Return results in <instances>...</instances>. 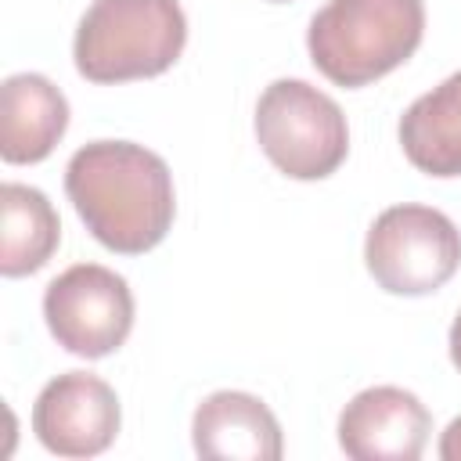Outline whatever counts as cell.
<instances>
[{"label":"cell","instance_id":"6da1fadb","mask_svg":"<svg viewBox=\"0 0 461 461\" xmlns=\"http://www.w3.org/2000/svg\"><path fill=\"white\" fill-rule=\"evenodd\" d=\"M65 194L86 230L122 256L155 249L176 216L166 158L133 140L83 144L65 166Z\"/></svg>","mask_w":461,"mask_h":461},{"label":"cell","instance_id":"7a4b0ae2","mask_svg":"<svg viewBox=\"0 0 461 461\" xmlns=\"http://www.w3.org/2000/svg\"><path fill=\"white\" fill-rule=\"evenodd\" d=\"M421 36V0H328L310 18L306 47L324 79L357 90L400 68Z\"/></svg>","mask_w":461,"mask_h":461},{"label":"cell","instance_id":"3957f363","mask_svg":"<svg viewBox=\"0 0 461 461\" xmlns=\"http://www.w3.org/2000/svg\"><path fill=\"white\" fill-rule=\"evenodd\" d=\"M187 18L176 0H94L79 18L72 58L90 83L151 79L176 65Z\"/></svg>","mask_w":461,"mask_h":461},{"label":"cell","instance_id":"277c9868","mask_svg":"<svg viewBox=\"0 0 461 461\" xmlns=\"http://www.w3.org/2000/svg\"><path fill=\"white\" fill-rule=\"evenodd\" d=\"M256 140L292 180H324L349 155L342 108L306 79H274L259 94Z\"/></svg>","mask_w":461,"mask_h":461},{"label":"cell","instance_id":"5b68a950","mask_svg":"<svg viewBox=\"0 0 461 461\" xmlns=\"http://www.w3.org/2000/svg\"><path fill=\"white\" fill-rule=\"evenodd\" d=\"M364 263L389 295H432L461 267V230L432 205H389L367 230Z\"/></svg>","mask_w":461,"mask_h":461},{"label":"cell","instance_id":"8992f818","mask_svg":"<svg viewBox=\"0 0 461 461\" xmlns=\"http://www.w3.org/2000/svg\"><path fill=\"white\" fill-rule=\"evenodd\" d=\"M43 321L61 349L101 360L115 353L133 328V292L115 270L76 263L47 285Z\"/></svg>","mask_w":461,"mask_h":461},{"label":"cell","instance_id":"52a82bcc","mask_svg":"<svg viewBox=\"0 0 461 461\" xmlns=\"http://www.w3.org/2000/svg\"><path fill=\"white\" fill-rule=\"evenodd\" d=\"M119 396L90 371L50 378L32 403V432L58 457H94L119 436Z\"/></svg>","mask_w":461,"mask_h":461},{"label":"cell","instance_id":"ba28073f","mask_svg":"<svg viewBox=\"0 0 461 461\" xmlns=\"http://www.w3.org/2000/svg\"><path fill=\"white\" fill-rule=\"evenodd\" d=\"M429 432V407L400 385H371L339 414V447L353 461H418Z\"/></svg>","mask_w":461,"mask_h":461},{"label":"cell","instance_id":"9c48e42d","mask_svg":"<svg viewBox=\"0 0 461 461\" xmlns=\"http://www.w3.org/2000/svg\"><path fill=\"white\" fill-rule=\"evenodd\" d=\"M191 439L209 461H277L285 450L274 411L241 389L209 393L191 418Z\"/></svg>","mask_w":461,"mask_h":461},{"label":"cell","instance_id":"30bf717a","mask_svg":"<svg viewBox=\"0 0 461 461\" xmlns=\"http://www.w3.org/2000/svg\"><path fill=\"white\" fill-rule=\"evenodd\" d=\"M68 130L65 94L40 72H14L0 90V158L11 166L43 162Z\"/></svg>","mask_w":461,"mask_h":461},{"label":"cell","instance_id":"8fae6325","mask_svg":"<svg viewBox=\"0 0 461 461\" xmlns=\"http://www.w3.org/2000/svg\"><path fill=\"white\" fill-rule=\"evenodd\" d=\"M400 144L425 176H461V72L421 94L400 119Z\"/></svg>","mask_w":461,"mask_h":461},{"label":"cell","instance_id":"7c38bea8","mask_svg":"<svg viewBox=\"0 0 461 461\" xmlns=\"http://www.w3.org/2000/svg\"><path fill=\"white\" fill-rule=\"evenodd\" d=\"M61 241L54 205L40 187L7 180L0 187V274L25 277L47 267Z\"/></svg>","mask_w":461,"mask_h":461},{"label":"cell","instance_id":"4fadbf2b","mask_svg":"<svg viewBox=\"0 0 461 461\" xmlns=\"http://www.w3.org/2000/svg\"><path fill=\"white\" fill-rule=\"evenodd\" d=\"M439 457L443 461H461V414L443 429V436H439Z\"/></svg>","mask_w":461,"mask_h":461},{"label":"cell","instance_id":"5bb4252c","mask_svg":"<svg viewBox=\"0 0 461 461\" xmlns=\"http://www.w3.org/2000/svg\"><path fill=\"white\" fill-rule=\"evenodd\" d=\"M450 360H454V367L461 371V313H457L454 324H450Z\"/></svg>","mask_w":461,"mask_h":461},{"label":"cell","instance_id":"9a60e30c","mask_svg":"<svg viewBox=\"0 0 461 461\" xmlns=\"http://www.w3.org/2000/svg\"><path fill=\"white\" fill-rule=\"evenodd\" d=\"M270 4H288V0H270Z\"/></svg>","mask_w":461,"mask_h":461}]
</instances>
